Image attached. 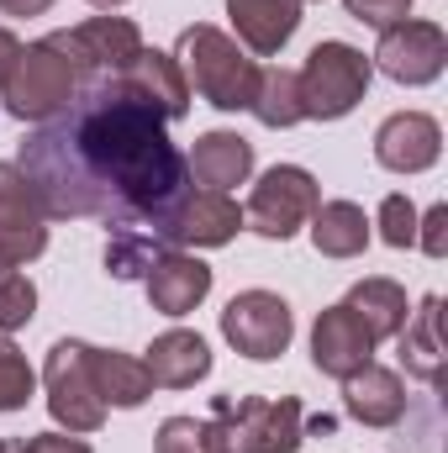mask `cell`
<instances>
[{
    "mask_svg": "<svg viewBox=\"0 0 448 453\" xmlns=\"http://www.w3.org/2000/svg\"><path fill=\"white\" fill-rule=\"evenodd\" d=\"M164 121L127 74H101L21 142L16 169L48 217H96L116 232L153 226L190 190Z\"/></svg>",
    "mask_w": 448,
    "mask_h": 453,
    "instance_id": "obj_1",
    "label": "cell"
},
{
    "mask_svg": "<svg viewBox=\"0 0 448 453\" xmlns=\"http://www.w3.org/2000/svg\"><path fill=\"white\" fill-rule=\"evenodd\" d=\"M174 64H180L185 85H196L212 106H222V111H248L253 106L259 64L232 37H222L217 27H190L180 37V58Z\"/></svg>",
    "mask_w": 448,
    "mask_h": 453,
    "instance_id": "obj_2",
    "label": "cell"
},
{
    "mask_svg": "<svg viewBox=\"0 0 448 453\" xmlns=\"http://www.w3.org/2000/svg\"><path fill=\"white\" fill-rule=\"evenodd\" d=\"M212 449L217 453H296L301 449V401L222 395L212 406Z\"/></svg>",
    "mask_w": 448,
    "mask_h": 453,
    "instance_id": "obj_3",
    "label": "cell"
},
{
    "mask_svg": "<svg viewBox=\"0 0 448 453\" xmlns=\"http://www.w3.org/2000/svg\"><path fill=\"white\" fill-rule=\"evenodd\" d=\"M0 96H5V111L21 116V121H48L53 111L69 106L74 96V69L69 58L53 48V42H32V48H11L5 64H0Z\"/></svg>",
    "mask_w": 448,
    "mask_h": 453,
    "instance_id": "obj_4",
    "label": "cell"
},
{
    "mask_svg": "<svg viewBox=\"0 0 448 453\" xmlns=\"http://www.w3.org/2000/svg\"><path fill=\"white\" fill-rule=\"evenodd\" d=\"M296 85H301V111L322 116V121H337V116H348L364 101V90H369V58L359 48H348V42H322V48H312V58L296 74Z\"/></svg>",
    "mask_w": 448,
    "mask_h": 453,
    "instance_id": "obj_5",
    "label": "cell"
},
{
    "mask_svg": "<svg viewBox=\"0 0 448 453\" xmlns=\"http://www.w3.org/2000/svg\"><path fill=\"white\" fill-rule=\"evenodd\" d=\"M42 380H48V411L69 433H96L106 422V401H101L96 374H90V342H53Z\"/></svg>",
    "mask_w": 448,
    "mask_h": 453,
    "instance_id": "obj_6",
    "label": "cell"
},
{
    "mask_svg": "<svg viewBox=\"0 0 448 453\" xmlns=\"http://www.w3.org/2000/svg\"><path fill=\"white\" fill-rule=\"evenodd\" d=\"M317 206H322L317 180H312L306 169H296V164H280V169H269V174L253 185L243 222L253 226V232H264V237H280V242H285L301 222H312Z\"/></svg>",
    "mask_w": 448,
    "mask_h": 453,
    "instance_id": "obj_7",
    "label": "cell"
},
{
    "mask_svg": "<svg viewBox=\"0 0 448 453\" xmlns=\"http://www.w3.org/2000/svg\"><path fill=\"white\" fill-rule=\"evenodd\" d=\"M48 42L69 58L74 74H90V80L121 74V69L143 53V32H137L127 16H90L85 27L58 32V37H48Z\"/></svg>",
    "mask_w": 448,
    "mask_h": 453,
    "instance_id": "obj_8",
    "label": "cell"
},
{
    "mask_svg": "<svg viewBox=\"0 0 448 453\" xmlns=\"http://www.w3.org/2000/svg\"><path fill=\"white\" fill-rule=\"evenodd\" d=\"M237 226H243V211L227 196H217V190H185L148 232L164 248H222Z\"/></svg>",
    "mask_w": 448,
    "mask_h": 453,
    "instance_id": "obj_9",
    "label": "cell"
},
{
    "mask_svg": "<svg viewBox=\"0 0 448 453\" xmlns=\"http://www.w3.org/2000/svg\"><path fill=\"white\" fill-rule=\"evenodd\" d=\"M222 333L243 358H280L290 333H296V322H290V306L280 296L243 290V296H232V306L222 311Z\"/></svg>",
    "mask_w": 448,
    "mask_h": 453,
    "instance_id": "obj_10",
    "label": "cell"
},
{
    "mask_svg": "<svg viewBox=\"0 0 448 453\" xmlns=\"http://www.w3.org/2000/svg\"><path fill=\"white\" fill-rule=\"evenodd\" d=\"M444 58H448V37L444 27L433 21H396L380 32V48H375V64L401 80V85H428L444 74Z\"/></svg>",
    "mask_w": 448,
    "mask_h": 453,
    "instance_id": "obj_11",
    "label": "cell"
},
{
    "mask_svg": "<svg viewBox=\"0 0 448 453\" xmlns=\"http://www.w3.org/2000/svg\"><path fill=\"white\" fill-rule=\"evenodd\" d=\"M0 248L11 264H27L48 248V211L16 164H0Z\"/></svg>",
    "mask_w": 448,
    "mask_h": 453,
    "instance_id": "obj_12",
    "label": "cell"
},
{
    "mask_svg": "<svg viewBox=\"0 0 448 453\" xmlns=\"http://www.w3.org/2000/svg\"><path fill=\"white\" fill-rule=\"evenodd\" d=\"M312 358H317V369H322V374H333V380L359 374V369L375 358V338H369V327L359 322V311H353L348 301L317 317V333H312Z\"/></svg>",
    "mask_w": 448,
    "mask_h": 453,
    "instance_id": "obj_13",
    "label": "cell"
},
{
    "mask_svg": "<svg viewBox=\"0 0 448 453\" xmlns=\"http://www.w3.org/2000/svg\"><path fill=\"white\" fill-rule=\"evenodd\" d=\"M438 153H444V127L422 111L390 116V121L375 132V158H380L385 169H396V174H417V169L438 164Z\"/></svg>",
    "mask_w": 448,
    "mask_h": 453,
    "instance_id": "obj_14",
    "label": "cell"
},
{
    "mask_svg": "<svg viewBox=\"0 0 448 453\" xmlns=\"http://www.w3.org/2000/svg\"><path fill=\"white\" fill-rule=\"evenodd\" d=\"M143 285H148L153 311H164V317H185V311H196V306L206 301V290H212V269H206L201 258H190L185 248H169V253L143 274Z\"/></svg>",
    "mask_w": 448,
    "mask_h": 453,
    "instance_id": "obj_15",
    "label": "cell"
},
{
    "mask_svg": "<svg viewBox=\"0 0 448 453\" xmlns=\"http://www.w3.org/2000/svg\"><path fill=\"white\" fill-rule=\"evenodd\" d=\"M343 406L353 422L364 427H396L401 411H406V385L396 369H380V364H364L359 374L343 380Z\"/></svg>",
    "mask_w": 448,
    "mask_h": 453,
    "instance_id": "obj_16",
    "label": "cell"
},
{
    "mask_svg": "<svg viewBox=\"0 0 448 453\" xmlns=\"http://www.w3.org/2000/svg\"><path fill=\"white\" fill-rule=\"evenodd\" d=\"M143 369H148L153 385H164V390H185V385H196V380L212 374V348H206L201 333L174 327V333L153 338L148 358H143Z\"/></svg>",
    "mask_w": 448,
    "mask_h": 453,
    "instance_id": "obj_17",
    "label": "cell"
},
{
    "mask_svg": "<svg viewBox=\"0 0 448 453\" xmlns=\"http://www.w3.org/2000/svg\"><path fill=\"white\" fill-rule=\"evenodd\" d=\"M227 16L237 27V37L253 53H280L290 42V32L301 27V0H227Z\"/></svg>",
    "mask_w": 448,
    "mask_h": 453,
    "instance_id": "obj_18",
    "label": "cell"
},
{
    "mask_svg": "<svg viewBox=\"0 0 448 453\" xmlns=\"http://www.w3.org/2000/svg\"><path fill=\"white\" fill-rule=\"evenodd\" d=\"M185 169H190L206 190L227 196L232 185L248 180V169H253V148H248V137H237V132H206V137L196 142V153H190Z\"/></svg>",
    "mask_w": 448,
    "mask_h": 453,
    "instance_id": "obj_19",
    "label": "cell"
},
{
    "mask_svg": "<svg viewBox=\"0 0 448 453\" xmlns=\"http://www.w3.org/2000/svg\"><path fill=\"white\" fill-rule=\"evenodd\" d=\"M438 311H444V301L428 296V301L406 317V327L396 333V338H401V364H406V374H417V380H428V385L444 380V333H438Z\"/></svg>",
    "mask_w": 448,
    "mask_h": 453,
    "instance_id": "obj_20",
    "label": "cell"
},
{
    "mask_svg": "<svg viewBox=\"0 0 448 453\" xmlns=\"http://www.w3.org/2000/svg\"><path fill=\"white\" fill-rule=\"evenodd\" d=\"M121 74H127V80H132V85H137L158 111L169 116V121H174V116H185V106H190V85H185V74H180V64H174L169 53L143 48Z\"/></svg>",
    "mask_w": 448,
    "mask_h": 453,
    "instance_id": "obj_21",
    "label": "cell"
},
{
    "mask_svg": "<svg viewBox=\"0 0 448 453\" xmlns=\"http://www.w3.org/2000/svg\"><path fill=\"white\" fill-rule=\"evenodd\" d=\"M90 374H96V390H101L106 406H143V401L153 395V380H148L143 358L90 348Z\"/></svg>",
    "mask_w": 448,
    "mask_h": 453,
    "instance_id": "obj_22",
    "label": "cell"
},
{
    "mask_svg": "<svg viewBox=\"0 0 448 453\" xmlns=\"http://www.w3.org/2000/svg\"><path fill=\"white\" fill-rule=\"evenodd\" d=\"M348 306L359 311V322L369 327V338H396L401 327H406V290L396 285V280H364V285H353V296H348Z\"/></svg>",
    "mask_w": 448,
    "mask_h": 453,
    "instance_id": "obj_23",
    "label": "cell"
},
{
    "mask_svg": "<svg viewBox=\"0 0 448 453\" xmlns=\"http://www.w3.org/2000/svg\"><path fill=\"white\" fill-rule=\"evenodd\" d=\"M312 237H317V253H328V258H353V253H364V242H369V222H364V211H359L353 201H328V206L312 211Z\"/></svg>",
    "mask_w": 448,
    "mask_h": 453,
    "instance_id": "obj_24",
    "label": "cell"
},
{
    "mask_svg": "<svg viewBox=\"0 0 448 453\" xmlns=\"http://www.w3.org/2000/svg\"><path fill=\"white\" fill-rule=\"evenodd\" d=\"M248 111L259 116L264 127H296V121L306 116L301 111V85H296V74H290V69H264Z\"/></svg>",
    "mask_w": 448,
    "mask_h": 453,
    "instance_id": "obj_25",
    "label": "cell"
},
{
    "mask_svg": "<svg viewBox=\"0 0 448 453\" xmlns=\"http://www.w3.org/2000/svg\"><path fill=\"white\" fill-rule=\"evenodd\" d=\"M32 311H37V290H32V280L27 274H0V333H16V327H27L32 322Z\"/></svg>",
    "mask_w": 448,
    "mask_h": 453,
    "instance_id": "obj_26",
    "label": "cell"
},
{
    "mask_svg": "<svg viewBox=\"0 0 448 453\" xmlns=\"http://www.w3.org/2000/svg\"><path fill=\"white\" fill-rule=\"evenodd\" d=\"M32 401V369L27 358L0 338V411H21Z\"/></svg>",
    "mask_w": 448,
    "mask_h": 453,
    "instance_id": "obj_27",
    "label": "cell"
},
{
    "mask_svg": "<svg viewBox=\"0 0 448 453\" xmlns=\"http://www.w3.org/2000/svg\"><path fill=\"white\" fill-rule=\"evenodd\" d=\"M158 453H217L212 449V427L196 417H169L158 427Z\"/></svg>",
    "mask_w": 448,
    "mask_h": 453,
    "instance_id": "obj_28",
    "label": "cell"
},
{
    "mask_svg": "<svg viewBox=\"0 0 448 453\" xmlns=\"http://www.w3.org/2000/svg\"><path fill=\"white\" fill-rule=\"evenodd\" d=\"M380 237L390 248H412L417 242V206L406 196H385V206H380Z\"/></svg>",
    "mask_w": 448,
    "mask_h": 453,
    "instance_id": "obj_29",
    "label": "cell"
},
{
    "mask_svg": "<svg viewBox=\"0 0 448 453\" xmlns=\"http://www.w3.org/2000/svg\"><path fill=\"white\" fill-rule=\"evenodd\" d=\"M406 11H412V0H348V16L353 21H369V27H396V21H406Z\"/></svg>",
    "mask_w": 448,
    "mask_h": 453,
    "instance_id": "obj_30",
    "label": "cell"
},
{
    "mask_svg": "<svg viewBox=\"0 0 448 453\" xmlns=\"http://www.w3.org/2000/svg\"><path fill=\"white\" fill-rule=\"evenodd\" d=\"M417 226H422V248H428L433 258H444L448 253V206H433Z\"/></svg>",
    "mask_w": 448,
    "mask_h": 453,
    "instance_id": "obj_31",
    "label": "cell"
},
{
    "mask_svg": "<svg viewBox=\"0 0 448 453\" xmlns=\"http://www.w3.org/2000/svg\"><path fill=\"white\" fill-rule=\"evenodd\" d=\"M32 453H90L80 438H58V433H42V438H32Z\"/></svg>",
    "mask_w": 448,
    "mask_h": 453,
    "instance_id": "obj_32",
    "label": "cell"
},
{
    "mask_svg": "<svg viewBox=\"0 0 448 453\" xmlns=\"http://www.w3.org/2000/svg\"><path fill=\"white\" fill-rule=\"evenodd\" d=\"M48 5H53V0H0L5 16H42Z\"/></svg>",
    "mask_w": 448,
    "mask_h": 453,
    "instance_id": "obj_33",
    "label": "cell"
},
{
    "mask_svg": "<svg viewBox=\"0 0 448 453\" xmlns=\"http://www.w3.org/2000/svg\"><path fill=\"white\" fill-rule=\"evenodd\" d=\"M0 453H32V438H5Z\"/></svg>",
    "mask_w": 448,
    "mask_h": 453,
    "instance_id": "obj_34",
    "label": "cell"
},
{
    "mask_svg": "<svg viewBox=\"0 0 448 453\" xmlns=\"http://www.w3.org/2000/svg\"><path fill=\"white\" fill-rule=\"evenodd\" d=\"M11 48H16V37H11V32H0V64H5V53H11Z\"/></svg>",
    "mask_w": 448,
    "mask_h": 453,
    "instance_id": "obj_35",
    "label": "cell"
},
{
    "mask_svg": "<svg viewBox=\"0 0 448 453\" xmlns=\"http://www.w3.org/2000/svg\"><path fill=\"white\" fill-rule=\"evenodd\" d=\"M11 269H16V264H11V253L0 248V274H11Z\"/></svg>",
    "mask_w": 448,
    "mask_h": 453,
    "instance_id": "obj_36",
    "label": "cell"
},
{
    "mask_svg": "<svg viewBox=\"0 0 448 453\" xmlns=\"http://www.w3.org/2000/svg\"><path fill=\"white\" fill-rule=\"evenodd\" d=\"M90 5H121V0H90Z\"/></svg>",
    "mask_w": 448,
    "mask_h": 453,
    "instance_id": "obj_37",
    "label": "cell"
}]
</instances>
